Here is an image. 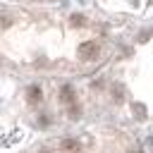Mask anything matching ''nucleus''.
<instances>
[{"mask_svg":"<svg viewBox=\"0 0 153 153\" xmlns=\"http://www.w3.org/2000/svg\"><path fill=\"white\" fill-rule=\"evenodd\" d=\"M76 53H79L81 60H96V55H98V43H96V41H84V43L76 48Z\"/></svg>","mask_w":153,"mask_h":153,"instance_id":"1","label":"nucleus"},{"mask_svg":"<svg viewBox=\"0 0 153 153\" xmlns=\"http://www.w3.org/2000/svg\"><path fill=\"white\" fill-rule=\"evenodd\" d=\"M26 98H29V103H38V100L43 98V91H41V86H29V91H26Z\"/></svg>","mask_w":153,"mask_h":153,"instance_id":"2","label":"nucleus"},{"mask_svg":"<svg viewBox=\"0 0 153 153\" xmlns=\"http://www.w3.org/2000/svg\"><path fill=\"white\" fill-rule=\"evenodd\" d=\"M60 100H62V103H74V88H72L69 84L62 86V91H60Z\"/></svg>","mask_w":153,"mask_h":153,"instance_id":"3","label":"nucleus"},{"mask_svg":"<svg viewBox=\"0 0 153 153\" xmlns=\"http://www.w3.org/2000/svg\"><path fill=\"white\" fill-rule=\"evenodd\" d=\"M79 148H81V143H79L76 139H65V141H62V151H65V153H76Z\"/></svg>","mask_w":153,"mask_h":153,"instance_id":"4","label":"nucleus"},{"mask_svg":"<svg viewBox=\"0 0 153 153\" xmlns=\"http://www.w3.org/2000/svg\"><path fill=\"white\" fill-rule=\"evenodd\" d=\"M69 24H72V26H84V17H81V14H72V17H69Z\"/></svg>","mask_w":153,"mask_h":153,"instance_id":"5","label":"nucleus"},{"mask_svg":"<svg viewBox=\"0 0 153 153\" xmlns=\"http://www.w3.org/2000/svg\"><path fill=\"white\" fill-rule=\"evenodd\" d=\"M79 112H81V110H79V105H74V103H72V108H69V117H72V120H76V117H79Z\"/></svg>","mask_w":153,"mask_h":153,"instance_id":"6","label":"nucleus"},{"mask_svg":"<svg viewBox=\"0 0 153 153\" xmlns=\"http://www.w3.org/2000/svg\"><path fill=\"white\" fill-rule=\"evenodd\" d=\"M0 24H2V26H10V24H12V19H10V17H2V22H0Z\"/></svg>","mask_w":153,"mask_h":153,"instance_id":"7","label":"nucleus"},{"mask_svg":"<svg viewBox=\"0 0 153 153\" xmlns=\"http://www.w3.org/2000/svg\"><path fill=\"white\" fill-rule=\"evenodd\" d=\"M134 153H141V151H134Z\"/></svg>","mask_w":153,"mask_h":153,"instance_id":"8","label":"nucleus"},{"mask_svg":"<svg viewBox=\"0 0 153 153\" xmlns=\"http://www.w3.org/2000/svg\"><path fill=\"white\" fill-rule=\"evenodd\" d=\"M43 153H48V151H43Z\"/></svg>","mask_w":153,"mask_h":153,"instance_id":"9","label":"nucleus"}]
</instances>
